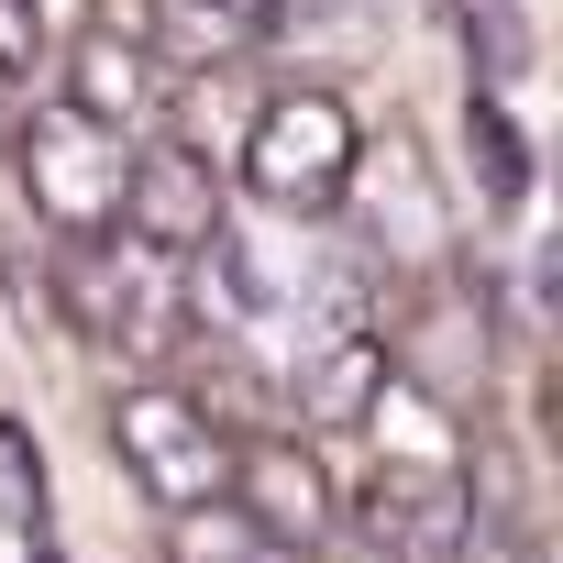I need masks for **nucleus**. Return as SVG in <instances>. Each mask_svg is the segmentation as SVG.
<instances>
[{"instance_id": "f257e3e1", "label": "nucleus", "mask_w": 563, "mask_h": 563, "mask_svg": "<svg viewBox=\"0 0 563 563\" xmlns=\"http://www.w3.org/2000/svg\"><path fill=\"white\" fill-rule=\"evenodd\" d=\"M365 166V133L332 89H288V100H265L254 133H243V188L276 199V210H332Z\"/></svg>"}, {"instance_id": "f03ea898", "label": "nucleus", "mask_w": 563, "mask_h": 563, "mask_svg": "<svg viewBox=\"0 0 563 563\" xmlns=\"http://www.w3.org/2000/svg\"><path fill=\"white\" fill-rule=\"evenodd\" d=\"M177 254H155V243H133L122 221H100V232H67L56 243V299H67V321L89 332V343H155L166 332V310H177V276H166Z\"/></svg>"}, {"instance_id": "7ed1b4c3", "label": "nucleus", "mask_w": 563, "mask_h": 563, "mask_svg": "<svg viewBox=\"0 0 563 563\" xmlns=\"http://www.w3.org/2000/svg\"><path fill=\"white\" fill-rule=\"evenodd\" d=\"M111 453H122V475H133L155 508H199V497H221V475H232V431H221L199 398H177V387H133V398L111 409Z\"/></svg>"}, {"instance_id": "20e7f679", "label": "nucleus", "mask_w": 563, "mask_h": 563, "mask_svg": "<svg viewBox=\"0 0 563 563\" xmlns=\"http://www.w3.org/2000/svg\"><path fill=\"white\" fill-rule=\"evenodd\" d=\"M343 519H354L365 563H464V541H475V486L442 475V464H376Z\"/></svg>"}, {"instance_id": "39448f33", "label": "nucleus", "mask_w": 563, "mask_h": 563, "mask_svg": "<svg viewBox=\"0 0 563 563\" xmlns=\"http://www.w3.org/2000/svg\"><path fill=\"white\" fill-rule=\"evenodd\" d=\"M122 133H100L89 111H45L34 133H23V188H34V210L56 221V232H100L111 210H122Z\"/></svg>"}, {"instance_id": "423d86ee", "label": "nucleus", "mask_w": 563, "mask_h": 563, "mask_svg": "<svg viewBox=\"0 0 563 563\" xmlns=\"http://www.w3.org/2000/svg\"><path fill=\"white\" fill-rule=\"evenodd\" d=\"M133 243H155V254H210L221 243V188H210V166L199 155H177V144H133L122 155V210H111Z\"/></svg>"}, {"instance_id": "0eeeda50", "label": "nucleus", "mask_w": 563, "mask_h": 563, "mask_svg": "<svg viewBox=\"0 0 563 563\" xmlns=\"http://www.w3.org/2000/svg\"><path fill=\"white\" fill-rule=\"evenodd\" d=\"M221 497H232L265 541H288V552H310V541H332V530H343V497H332V475H321L299 442H232Z\"/></svg>"}, {"instance_id": "6e6552de", "label": "nucleus", "mask_w": 563, "mask_h": 563, "mask_svg": "<svg viewBox=\"0 0 563 563\" xmlns=\"http://www.w3.org/2000/svg\"><path fill=\"white\" fill-rule=\"evenodd\" d=\"M166 100H177V67H166L144 34H89L78 67H67V111H89V122L122 133V144H155Z\"/></svg>"}, {"instance_id": "1a4fd4ad", "label": "nucleus", "mask_w": 563, "mask_h": 563, "mask_svg": "<svg viewBox=\"0 0 563 563\" xmlns=\"http://www.w3.org/2000/svg\"><path fill=\"white\" fill-rule=\"evenodd\" d=\"M265 34L254 0H155V56L166 67H232Z\"/></svg>"}, {"instance_id": "9d476101", "label": "nucleus", "mask_w": 563, "mask_h": 563, "mask_svg": "<svg viewBox=\"0 0 563 563\" xmlns=\"http://www.w3.org/2000/svg\"><path fill=\"white\" fill-rule=\"evenodd\" d=\"M166 519H177V530H166V552H177V563H299L288 541H265L232 497H199V508H166Z\"/></svg>"}, {"instance_id": "9b49d317", "label": "nucleus", "mask_w": 563, "mask_h": 563, "mask_svg": "<svg viewBox=\"0 0 563 563\" xmlns=\"http://www.w3.org/2000/svg\"><path fill=\"white\" fill-rule=\"evenodd\" d=\"M464 144H475L486 199H497V210H519V199H530V144H519V122H508L497 100H475V111H464Z\"/></svg>"}, {"instance_id": "f8f14e48", "label": "nucleus", "mask_w": 563, "mask_h": 563, "mask_svg": "<svg viewBox=\"0 0 563 563\" xmlns=\"http://www.w3.org/2000/svg\"><path fill=\"white\" fill-rule=\"evenodd\" d=\"M376 376H387V343L343 332V343H332V365L310 376V420H354V409L376 398Z\"/></svg>"}, {"instance_id": "ddd939ff", "label": "nucleus", "mask_w": 563, "mask_h": 563, "mask_svg": "<svg viewBox=\"0 0 563 563\" xmlns=\"http://www.w3.org/2000/svg\"><path fill=\"white\" fill-rule=\"evenodd\" d=\"M0 519L12 530H45V453L23 420H0Z\"/></svg>"}, {"instance_id": "4468645a", "label": "nucleus", "mask_w": 563, "mask_h": 563, "mask_svg": "<svg viewBox=\"0 0 563 563\" xmlns=\"http://www.w3.org/2000/svg\"><path fill=\"white\" fill-rule=\"evenodd\" d=\"M45 67V0H0V89H23Z\"/></svg>"}, {"instance_id": "2eb2a0df", "label": "nucleus", "mask_w": 563, "mask_h": 563, "mask_svg": "<svg viewBox=\"0 0 563 563\" xmlns=\"http://www.w3.org/2000/svg\"><path fill=\"white\" fill-rule=\"evenodd\" d=\"M34 563H67V552H56V541H34Z\"/></svg>"}]
</instances>
